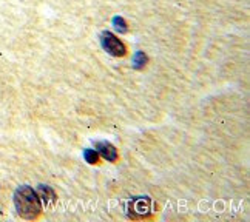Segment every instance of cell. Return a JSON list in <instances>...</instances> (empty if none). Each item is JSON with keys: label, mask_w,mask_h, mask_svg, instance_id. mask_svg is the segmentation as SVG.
Returning a JSON list of instances; mask_svg holds the SVG:
<instances>
[{"label": "cell", "mask_w": 250, "mask_h": 222, "mask_svg": "<svg viewBox=\"0 0 250 222\" xmlns=\"http://www.w3.org/2000/svg\"><path fill=\"white\" fill-rule=\"evenodd\" d=\"M14 205L21 218L33 221L41 216L42 204L37 193L28 185L19 187L14 193Z\"/></svg>", "instance_id": "1"}, {"label": "cell", "mask_w": 250, "mask_h": 222, "mask_svg": "<svg viewBox=\"0 0 250 222\" xmlns=\"http://www.w3.org/2000/svg\"><path fill=\"white\" fill-rule=\"evenodd\" d=\"M101 42H102V46L105 48V51L110 53L114 57H122V56H125V53H127L125 45L119 40L116 36L108 33V31L101 34Z\"/></svg>", "instance_id": "2"}, {"label": "cell", "mask_w": 250, "mask_h": 222, "mask_svg": "<svg viewBox=\"0 0 250 222\" xmlns=\"http://www.w3.org/2000/svg\"><path fill=\"white\" fill-rule=\"evenodd\" d=\"M96 148L102 154L104 159H107L110 162H114L118 159V151L110 142H96Z\"/></svg>", "instance_id": "3"}, {"label": "cell", "mask_w": 250, "mask_h": 222, "mask_svg": "<svg viewBox=\"0 0 250 222\" xmlns=\"http://www.w3.org/2000/svg\"><path fill=\"white\" fill-rule=\"evenodd\" d=\"M37 196H39L41 202H43L45 205H51L56 202L57 196L53 188H50L48 185H41L39 190H37Z\"/></svg>", "instance_id": "4"}, {"label": "cell", "mask_w": 250, "mask_h": 222, "mask_svg": "<svg viewBox=\"0 0 250 222\" xmlns=\"http://www.w3.org/2000/svg\"><path fill=\"white\" fill-rule=\"evenodd\" d=\"M83 156H85V161L88 163H98V153L94 150H85L83 151Z\"/></svg>", "instance_id": "5"}, {"label": "cell", "mask_w": 250, "mask_h": 222, "mask_svg": "<svg viewBox=\"0 0 250 222\" xmlns=\"http://www.w3.org/2000/svg\"><path fill=\"white\" fill-rule=\"evenodd\" d=\"M113 23H114V28H116V30H119L121 33H125V31H127V26H125V22L122 20L121 17H116V19H114Z\"/></svg>", "instance_id": "6"}]
</instances>
